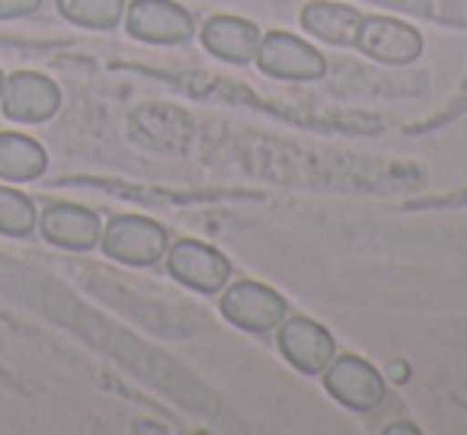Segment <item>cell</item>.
Listing matches in <instances>:
<instances>
[{
    "label": "cell",
    "instance_id": "1",
    "mask_svg": "<svg viewBox=\"0 0 467 435\" xmlns=\"http://www.w3.org/2000/svg\"><path fill=\"white\" fill-rule=\"evenodd\" d=\"M221 314L237 330L269 333L288 317V305L279 292H273L263 282L241 279L221 295Z\"/></svg>",
    "mask_w": 467,
    "mask_h": 435
},
{
    "label": "cell",
    "instance_id": "2",
    "mask_svg": "<svg viewBox=\"0 0 467 435\" xmlns=\"http://www.w3.org/2000/svg\"><path fill=\"white\" fill-rule=\"evenodd\" d=\"M99 241L109 260L125 266H154L167 250V231L141 214H119L106 224V234Z\"/></svg>",
    "mask_w": 467,
    "mask_h": 435
},
{
    "label": "cell",
    "instance_id": "3",
    "mask_svg": "<svg viewBox=\"0 0 467 435\" xmlns=\"http://www.w3.org/2000/svg\"><path fill=\"white\" fill-rule=\"evenodd\" d=\"M256 65L275 80H320L327 74V58L314 46L292 33H266L256 48Z\"/></svg>",
    "mask_w": 467,
    "mask_h": 435
},
{
    "label": "cell",
    "instance_id": "4",
    "mask_svg": "<svg viewBox=\"0 0 467 435\" xmlns=\"http://www.w3.org/2000/svg\"><path fill=\"white\" fill-rule=\"evenodd\" d=\"M324 388L333 400L356 413H371L384 400V378L358 356L333 358L324 368Z\"/></svg>",
    "mask_w": 467,
    "mask_h": 435
},
{
    "label": "cell",
    "instance_id": "5",
    "mask_svg": "<svg viewBox=\"0 0 467 435\" xmlns=\"http://www.w3.org/2000/svg\"><path fill=\"white\" fill-rule=\"evenodd\" d=\"M356 48L371 61L403 67L422 55V36L410 23L390 20V16H365L356 36Z\"/></svg>",
    "mask_w": 467,
    "mask_h": 435
},
{
    "label": "cell",
    "instance_id": "6",
    "mask_svg": "<svg viewBox=\"0 0 467 435\" xmlns=\"http://www.w3.org/2000/svg\"><path fill=\"white\" fill-rule=\"evenodd\" d=\"M129 36L150 46H180L195 33V23L189 10H182L173 0H135L125 16Z\"/></svg>",
    "mask_w": 467,
    "mask_h": 435
},
{
    "label": "cell",
    "instance_id": "7",
    "mask_svg": "<svg viewBox=\"0 0 467 435\" xmlns=\"http://www.w3.org/2000/svg\"><path fill=\"white\" fill-rule=\"evenodd\" d=\"M167 269L180 285L199 295L221 292L231 275V263L202 241H176L167 254Z\"/></svg>",
    "mask_w": 467,
    "mask_h": 435
},
{
    "label": "cell",
    "instance_id": "8",
    "mask_svg": "<svg viewBox=\"0 0 467 435\" xmlns=\"http://www.w3.org/2000/svg\"><path fill=\"white\" fill-rule=\"evenodd\" d=\"M279 352L301 375H324L337 356L333 337L311 317H285L279 324Z\"/></svg>",
    "mask_w": 467,
    "mask_h": 435
},
{
    "label": "cell",
    "instance_id": "9",
    "mask_svg": "<svg viewBox=\"0 0 467 435\" xmlns=\"http://www.w3.org/2000/svg\"><path fill=\"white\" fill-rule=\"evenodd\" d=\"M0 103L14 122H46L58 112L61 90L48 78L36 71H20L10 80H4Z\"/></svg>",
    "mask_w": 467,
    "mask_h": 435
},
{
    "label": "cell",
    "instance_id": "10",
    "mask_svg": "<svg viewBox=\"0 0 467 435\" xmlns=\"http://www.w3.org/2000/svg\"><path fill=\"white\" fill-rule=\"evenodd\" d=\"M42 237L65 250H93L103 237L99 218L74 202H52L42 212Z\"/></svg>",
    "mask_w": 467,
    "mask_h": 435
},
{
    "label": "cell",
    "instance_id": "11",
    "mask_svg": "<svg viewBox=\"0 0 467 435\" xmlns=\"http://www.w3.org/2000/svg\"><path fill=\"white\" fill-rule=\"evenodd\" d=\"M260 29L237 16H212L202 29V46L208 55L227 61V65H247L256 58L260 48Z\"/></svg>",
    "mask_w": 467,
    "mask_h": 435
},
{
    "label": "cell",
    "instance_id": "12",
    "mask_svg": "<svg viewBox=\"0 0 467 435\" xmlns=\"http://www.w3.org/2000/svg\"><path fill=\"white\" fill-rule=\"evenodd\" d=\"M365 16L343 4H307L301 10V26L330 46H356L358 26Z\"/></svg>",
    "mask_w": 467,
    "mask_h": 435
},
{
    "label": "cell",
    "instance_id": "13",
    "mask_svg": "<svg viewBox=\"0 0 467 435\" xmlns=\"http://www.w3.org/2000/svg\"><path fill=\"white\" fill-rule=\"evenodd\" d=\"M48 167V157L39 141L16 131H0V180L29 182L39 180Z\"/></svg>",
    "mask_w": 467,
    "mask_h": 435
},
{
    "label": "cell",
    "instance_id": "14",
    "mask_svg": "<svg viewBox=\"0 0 467 435\" xmlns=\"http://www.w3.org/2000/svg\"><path fill=\"white\" fill-rule=\"evenodd\" d=\"M65 20L84 29H116L125 16V0H58Z\"/></svg>",
    "mask_w": 467,
    "mask_h": 435
},
{
    "label": "cell",
    "instance_id": "15",
    "mask_svg": "<svg viewBox=\"0 0 467 435\" xmlns=\"http://www.w3.org/2000/svg\"><path fill=\"white\" fill-rule=\"evenodd\" d=\"M36 228V205L16 189L0 186V234L26 237Z\"/></svg>",
    "mask_w": 467,
    "mask_h": 435
},
{
    "label": "cell",
    "instance_id": "16",
    "mask_svg": "<svg viewBox=\"0 0 467 435\" xmlns=\"http://www.w3.org/2000/svg\"><path fill=\"white\" fill-rule=\"evenodd\" d=\"M42 0H0V20H16V16H29L39 10Z\"/></svg>",
    "mask_w": 467,
    "mask_h": 435
},
{
    "label": "cell",
    "instance_id": "17",
    "mask_svg": "<svg viewBox=\"0 0 467 435\" xmlns=\"http://www.w3.org/2000/svg\"><path fill=\"white\" fill-rule=\"evenodd\" d=\"M394 381H407L410 371H407V362H390V371H388Z\"/></svg>",
    "mask_w": 467,
    "mask_h": 435
},
{
    "label": "cell",
    "instance_id": "18",
    "mask_svg": "<svg viewBox=\"0 0 467 435\" xmlns=\"http://www.w3.org/2000/svg\"><path fill=\"white\" fill-rule=\"evenodd\" d=\"M384 432H388V435H394V432H420V429H416V426H410V422H397V426H388V429H384Z\"/></svg>",
    "mask_w": 467,
    "mask_h": 435
},
{
    "label": "cell",
    "instance_id": "19",
    "mask_svg": "<svg viewBox=\"0 0 467 435\" xmlns=\"http://www.w3.org/2000/svg\"><path fill=\"white\" fill-rule=\"evenodd\" d=\"M0 93H4V74H0Z\"/></svg>",
    "mask_w": 467,
    "mask_h": 435
}]
</instances>
